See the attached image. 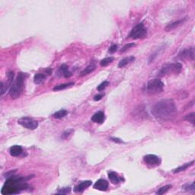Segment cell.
Listing matches in <instances>:
<instances>
[{
	"instance_id": "cell-10",
	"label": "cell",
	"mask_w": 195,
	"mask_h": 195,
	"mask_svg": "<svg viewBox=\"0 0 195 195\" xmlns=\"http://www.w3.org/2000/svg\"><path fill=\"white\" fill-rule=\"evenodd\" d=\"M58 76H64L66 78H69L72 76L71 72L69 71L68 66L66 64H63L59 67V70L57 72Z\"/></svg>"
},
{
	"instance_id": "cell-8",
	"label": "cell",
	"mask_w": 195,
	"mask_h": 195,
	"mask_svg": "<svg viewBox=\"0 0 195 195\" xmlns=\"http://www.w3.org/2000/svg\"><path fill=\"white\" fill-rule=\"evenodd\" d=\"M178 57L181 59H189L194 60V48H187L183 50L178 54Z\"/></svg>"
},
{
	"instance_id": "cell-27",
	"label": "cell",
	"mask_w": 195,
	"mask_h": 195,
	"mask_svg": "<svg viewBox=\"0 0 195 195\" xmlns=\"http://www.w3.org/2000/svg\"><path fill=\"white\" fill-rule=\"evenodd\" d=\"M135 46V44L134 43H130V44H126V45L124 46V47L121 49V51H120V52H125L126 51H127L128 49L131 48V47H134Z\"/></svg>"
},
{
	"instance_id": "cell-1",
	"label": "cell",
	"mask_w": 195,
	"mask_h": 195,
	"mask_svg": "<svg viewBox=\"0 0 195 195\" xmlns=\"http://www.w3.org/2000/svg\"><path fill=\"white\" fill-rule=\"evenodd\" d=\"M177 113L175 103L172 99H163L155 103L152 108V114L158 120H172Z\"/></svg>"
},
{
	"instance_id": "cell-16",
	"label": "cell",
	"mask_w": 195,
	"mask_h": 195,
	"mask_svg": "<svg viewBox=\"0 0 195 195\" xmlns=\"http://www.w3.org/2000/svg\"><path fill=\"white\" fill-rule=\"evenodd\" d=\"M108 178H109L112 184H114V185L118 184L120 181V180H121L120 178V177L118 176V174L116 172H108Z\"/></svg>"
},
{
	"instance_id": "cell-18",
	"label": "cell",
	"mask_w": 195,
	"mask_h": 195,
	"mask_svg": "<svg viewBox=\"0 0 195 195\" xmlns=\"http://www.w3.org/2000/svg\"><path fill=\"white\" fill-rule=\"evenodd\" d=\"M194 161H192V162H189V163L185 164V165H183V166H180V167L177 168V169H174V170H173V173H174V174H175V173H178V172H184V171L186 170L188 168H189L190 166H191L192 165L194 164Z\"/></svg>"
},
{
	"instance_id": "cell-30",
	"label": "cell",
	"mask_w": 195,
	"mask_h": 195,
	"mask_svg": "<svg viewBox=\"0 0 195 195\" xmlns=\"http://www.w3.org/2000/svg\"><path fill=\"white\" fill-rule=\"evenodd\" d=\"M117 50V45H116V44H113V45L109 48V52L111 53V54H113V53L116 52Z\"/></svg>"
},
{
	"instance_id": "cell-22",
	"label": "cell",
	"mask_w": 195,
	"mask_h": 195,
	"mask_svg": "<svg viewBox=\"0 0 195 195\" xmlns=\"http://www.w3.org/2000/svg\"><path fill=\"white\" fill-rule=\"evenodd\" d=\"M113 61H114V57H112V56H111V57L105 58V59H103L102 60L100 61V65H101V66H108L109 63H112Z\"/></svg>"
},
{
	"instance_id": "cell-31",
	"label": "cell",
	"mask_w": 195,
	"mask_h": 195,
	"mask_svg": "<svg viewBox=\"0 0 195 195\" xmlns=\"http://www.w3.org/2000/svg\"><path fill=\"white\" fill-rule=\"evenodd\" d=\"M111 139L112 141L114 142V143H123V141H122L121 139H118V138L111 137Z\"/></svg>"
},
{
	"instance_id": "cell-6",
	"label": "cell",
	"mask_w": 195,
	"mask_h": 195,
	"mask_svg": "<svg viewBox=\"0 0 195 195\" xmlns=\"http://www.w3.org/2000/svg\"><path fill=\"white\" fill-rule=\"evenodd\" d=\"M18 123L24 127V128H27L28 130H35L38 127V123L36 120H33L29 117H22L18 120Z\"/></svg>"
},
{
	"instance_id": "cell-32",
	"label": "cell",
	"mask_w": 195,
	"mask_h": 195,
	"mask_svg": "<svg viewBox=\"0 0 195 195\" xmlns=\"http://www.w3.org/2000/svg\"><path fill=\"white\" fill-rule=\"evenodd\" d=\"M104 96V95H97L95 96L94 98V100L95 101H99V100H101V98H102V97Z\"/></svg>"
},
{
	"instance_id": "cell-7",
	"label": "cell",
	"mask_w": 195,
	"mask_h": 195,
	"mask_svg": "<svg viewBox=\"0 0 195 195\" xmlns=\"http://www.w3.org/2000/svg\"><path fill=\"white\" fill-rule=\"evenodd\" d=\"M143 160L147 165H150V166H159V164L161 163L160 158L155 155H152V154L145 155L143 157Z\"/></svg>"
},
{
	"instance_id": "cell-5",
	"label": "cell",
	"mask_w": 195,
	"mask_h": 195,
	"mask_svg": "<svg viewBox=\"0 0 195 195\" xmlns=\"http://www.w3.org/2000/svg\"><path fill=\"white\" fill-rule=\"evenodd\" d=\"M146 35H147V30L144 27L143 23H140L133 28L128 37L132 39H140L144 38Z\"/></svg>"
},
{
	"instance_id": "cell-21",
	"label": "cell",
	"mask_w": 195,
	"mask_h": 195,
	"mask_svg": "<svg viewBox=\"0 0 195 195\" xmlns=\"http://www.w3.org/2000/svg\"><path fill=\"white\" fill-rule=\"evenodd\" d=\"M74 85L73 82H70V83H66V84H62V85H58L54 88V91H60L63 90V89H66V88L71 87Z\"/></svg>"
},
{
	"instance_id": "cell-23",
	"label": "cell",
	"mask_w": 195,
	"mask_h": 195,
	"mask_svg": "<svg viewBox=\"0 0 195 195\" xmlns=\"http://www.w3.org/2000/svg\"><path fill=\"white\" fill-rule=\"evenodd\" d=\"M172 188V185H165V186L162 187L161 188H159L158 191H157L156 192V194H165L166 192H167L170 189V188Z\"/></svg>"
},
{
	"instance_id": "cell-29",
	"label": "cell",
	"mask_w": 195,
	"mask_h": 195,
	"mask_svg": "<svg viewBox=\"0 0 195 195\" xmlns=\"http://www.w3.org/2000/svg\"><path fill=\"white\" fill-rule=\"evenodd\" d=\"M73 130H69L64 132L63 134H62V138H63V139H66V138H67L69 136H70V134L73 133Z\"/></svg>"
},
{
	"instance_id": "cell-12",
	"label": "cell",
	"mask_w": 195,
	"mask_h": 195,
	"mask_svg": "<svg viewBox=\"0 0 195 195\" xmlns=\"http://www.w3.org/2000/svg\"><path fill=\"white\" fill-rule=\"evenodd\" d=\"M186 18H182V19H180L178 20V21H174V22H172L171 23V24H168L167 26L166 27V28H165V30H166V32H169V31H172V30L173 29H175L176 28H178V26H180L181 24H182L183 23L185 22V21H186Z\"/></svg>"
},
{
	"instance_id": "cell-9",
	"label": "cell",
	"mask_w": 195,
	"mask_h": 195,
	"mask_svg": "<svg viewBox=\"0 0 195 195\" xmlns=\"http://www.w3.org/2000/svg\"><path fill=\"white\" fill-rule=\"evenodd\" d=\"M108 183L106 180L105 179H99L98 180L94 185L95 189H97L98 191H105L108 189Z\"/></svg>"
},
{
	"instance_id": "cell-15",
	"label": "cell",
	"mask_w": 195,
	"mask_h": 195,
	"mask_svg": "<svg viewBox=\"0 0 195 195\" xmlns=\"http://www.w3.org/2000/svg\"><path fill=\"white\" fill-rule=\"evenodd\" d=\"M134 60H135V57H134V56H133L124 58V59H122L119 62L118 67H119V68H123V67L126 66L127 65L129 64V63L133 62Z\"/></svg>"
},
{
	"instance_id": "cell-19",
	"label": "cell",
	"mask_w": 195,
	"mask_h": 195,
	"mask_svg": "<svg viewBox=\"0 0 195 195\" xmlns=\"http://www.w3.org/2000/svg\"><path fill=\"white\" fill-rule=\"evenodd\" d=\"M95 65H89V66H88L87 67H85V70H82V72L80 73V76H84L85 75H88V74H89V73H91L92 72L94 71L95 70Z\"/></svg>"
},
{
	"instance_id": "cell-2",
	"label": "cell",
	"mask_w": 195,
	"mask_h": 195,
	"mask_svg": "<svg viewBox=\"0 0 195 195\" xmlns=\"http://www.w3.org/2000/svg\"><path fill=\"white\" fill-rule=\"evenodd\" d=\"M24 74L22 73H20L9 89V95L12 98L15 99L20 97L24 89Z\"/></svg>"
},
{
	"instance_id": "cell-26",
	"label": "cell",
	"mask_w": 195,
	"mask_h": 195,
	"mask_svg": "<svg viewBox=\"0 0 195 195\" xmlns=\"http://www.w3.org/2000/svg\"><path fill=\"white\" fill-rule=\"evenodd\" d=\"M108 85H109V82H108V81H105V82H103L102 83H101L99 85H98V88H97L98 91L101 92V91L104 90V89H105Z\"/></svg>"
},
{
	"instance_id": "cell-28",
	"label": "cell",
	"mask_w": 195,
	"mask_h": 195,
	"mask_svg": "<svg viewBox=\"0 0 195 195\" xmlns=\"http://www.w3.org/2000/svg\"><path fill=\"white\" fill-rule=\"evenodd\" d=\"M71 191L70 188H62L59 191L57 192V194H69Z\"/></svg>"
},
{
	"instance_id": "cell-24",
	"label": "cell",
	"mask_w": 195,
	"mask_h": 195,
	"mask_svg": "<svg viewBox=\"0 0 195 195\" xmlns=\"http://www.w3.org/2000/svg\"><path fill=\"white\" fill-rule=\"evenodd\" d=\"M194 118H195V114L194 113V112H192V113L186 115V116L184 117V119H185V120H188V121L191 122V123L193 125H194V124H195Z\"/></svg>"
},
{
	"instance_id": "cell-11",
	"label": "cell",
	"mask_w": 195,
	"mask_h": 195,
	"mask_svg": "<svg viewBox=\"0 0 195 195\" xmlns=\"http://www.w3.org/2000/svg\"><path fill=\"white\" fill-rule=\"evenodd\" d=\"M92 185V181H82V182L79 183L78 185L75 187L74 188V191L75 192H82L86 189V188H89V186H91Z\"/></svg>"
},
{
	"instance_id": "cell-14",
	"label": "cell",
	"mask_w": 195,
	"mask_h": 195,
	"mask_svg": "<svg viewBox=\"0 0 195 195\" xmlns=\"http://www.w3.org/2000/svg\"><path fill=\"white\" fill-rule=\"evenodd\" d=\"M22 152H23V150L22 148H21V146H18V145L12 146V147L9 149L10 155H12V156H14V157L19 156V155L22 153Z\"/></svg>"
},
{
	"instance_id": "cell-3",
	"label": "cell",
	"mask_w": 195,
	"mask_h": 195,
	"mask_svg": "<svg viewBox=\"0 0 195 195\" xmlns=\"http://www.w3.org/2000/svg\"><path fill=\"white\" fill-rule=\"evenodd\" d=\"M182 66L179 63H166L162 66V70L159 72L160 76H165L173 75V74H178L181 71Z\"/></svg>"
},
{
	"instance_id": "cell-25",
	"label": "cell",
	"mask_w": 195,
	"mask_h": 195,
	"mask_svg": "<svg viewBox=\"0 0 195 195\" xmlns=\"http://www.w3.org/2000/svg\"><path fill=\"white\" fill-rule=\"evenodd\" d=\"M182 188L184 189V190L188 191H194L195 190V183L193 182L191 185L187 184V185H184V186L182 187Z\"/></svg>"
},
{
	"instance_id": "cell-13",
	"label": "cell",
	"mask_w": 195,
	"mask_h": 195,
	"mask_svg": "<svg viewBox=\"0 0 195 195\" xmlns=\"http://www.w3.org/2000/svg\"><path fill=\"white\" fill-rule=\"evenodd\" d=\"M105 114L102 111H98L97 113L95 114L92 117V120L95 123H98V124H102L104 120H105Z\"/></svg>"
},
{
	"instance_id": "cell-17",
	"label": "cell",
	"mask_w": 195,
	"mask_h": 195,
	"mask_svg": "<svg viewBox=\"0 0 195 195\" xmlns=\"http://www.w3.org/2000/svg\"><path fill=\"white\" fill-rule=\"evenodd\" d=\"M46 79V76L44 74H42V73H38V74H36L34 77V83L37 85H40V84L43 83V82L45 81Z\"/></svg>"
},
{
	"instance_id": "cell-20",
	"label": "cell",
	"mask_w": 195,
	"mask_h": 195,
	"mask_svg": "<svg viewBox=\"0 0 195 195\" xmlns=\"http://www.w3.org/2000/svg\"><path fill=\"white\" fill-rule=\"evenodd\" d=\"M67 114H68V111H67L66 110L62 109L58 111H56V113H54V114H53V117L56 119H60L64 117Z\"/></svg>"
},
{
	"instance_id": "cell-4",
	"label": "cell",
	"mask_w": 195,
	"mask_h": 195,
	"mask_svg": "<svg viewBox=\"0 0 195 195\" xmlns=\"http://www.w3.org/2000/svg\"><path fill=\"white\" fill-rule=\"evenodd\" d=\"M164 84L160 79L154 78L152 79L146 85V92L149 94H157L163 91Z\"/></svg>"
}]
</instances>
